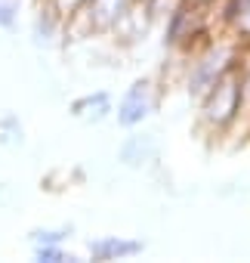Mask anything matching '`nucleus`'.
I'll return each instance as SVG.
<instances>
[{
	"label": "nucleus",
	"instance_id": "obj_13",
	"mask_svg": "<svg viewBox=\"0 0 250 263\" xmlns=\"http://www.w3.org/2000/svg\"><path fill=\"white\" fill-rule=\"evenodd\" d=\"M192 7H201V10H216L219 7V0H189Z\"/></svg>",
	"mask_w": 250,
	"mask_h": 263
},
{
	"label": "nucleus",
	"instance_id": "obj_4",
	"mask_svg": "<svg viewBox=\"0 0 250 263\" xmlns=\"http://www.w3.org/2000/svg\"><path fill=\"white\" fill-rule=\"evenodd\" d=\"M158 155H161L158 134H145V130L130 134L127 140L120 143V149H117V161H120L123 167H130V171H142V167L155 164Z\"/></svg>",
	"mask_w": 250,
	"mask_h": 263
},
{
	"label": "nucleus",
	"instance_id": "obj_11",
	"mask_svg": "<svg viewBox=\"0 0 250 263\" xmlns=\"http://www.w3.org/2000/svg\"><path fill=\"white\" fill-rule=\"evenodd\" d=\"M19 22V0H0V28L13 31Z\"/></svg>",
	"mask_w": 250,
	"mask_h": 263
},
{
	"label": "nucleus",
	"instance_id": "obj_14",
	"mask_svg": "<svg viewBox=\"0 0 250 263\" xmlns=\"http://www.w3.org/2000/svg\"><path fill=\"white\" fill-rule=\"evenodd\" d=\"M247 143H250V111H247Z\"/></svg>",
	"mask_w": 250,
	"mask_h": 263
},
{
	"label": "nucleus",
	"instance_id": "obj_1",
	"mask_svg": "<svg viewBox=\"0 0 250 263\" xmlns=\"http://www.w3.org/2000/svg\"><path fill=\"white\" fill-rule=\"evenodd\" d=\"M244 59V44L238 34L222 31L219 37L207 41L201 50H195L192 56H185V71H182V87L189 93L192 102H198L201 96H207L210 87H216L228 71H235Z\"/></svg>",
	"mask_w": 250,
	"mask_h": 263
},
{
	"label": "nucleus",
	"instance_id": "obj_8",
	"mask_svg": "<svg viewBox=\"0 0 250 263\" xmlns=\"http://www.w3.org/2000/svg\"><path fill=\"white\" fill-rule=\"evenodd\" d=\"M34 257L40 263H74V260H80L77 254L65 251L62 245H34Z\"/></svg>",
	"mask_w": 250,
	"mask_h": 263
},
{
	"label": "nucleus",
	"instance_id": "obj_9",
	"mask_svg": "<svg viewBox=\"0 0 250 263\" xmlns=\"http://www.w3.org/2000/svg\"><path fill=\"white\" fill-rule=\"evenodd\" d=\"M71 235V226H47V229H31V241L34 245H65V238Z\"/></svg>",
	"mask_w": 250,
	"mask_h": 263
},
{
	"label": "nucleus",
	"instance_id": "obj_2",
	"mask_svg": "<svg viewBox=\"0 0 250 263\" xmlns=\"http://www.w3.org/2000/svg\"><path fill=\"white\" fill-rule=\"evenodd\" d=\"M244 115H247V99H244L241 65H238L216 87H210L207 96L198 99V134L207 140H222L241 124Z\"/></svg>",
	"mask_w": 250,
	"mask_h": 263
},
{
	"label": "nucleus",
	"instance_id": "obj_5",
	"mask_svg": "<svg viewBox=\"0 0 250 263\" xmlns=\"http://www.w3.org/2000/svg\"><path fill=\"white\" fill-rule=\"evenodd\" d=\"M142 241L139 238H127V235H102V238H90L87 251L93 260L99 263H111V260H130L142 254Z\"/></svg>",
	"mask_w": 250,
	"mask_h": 263
},
{
	"label": "nucleus",
	"instance_id": "obj_3",
	"mask_svg": "<svg viewBox=\"0 0 250 263\" xmlns=\"http://www.w3.org/2000/svg\"><path fill=\"white\" fill-rule=\"evenodd\" d=\"M161 102V87L155 78H139L127 87V93L120 96L117 108H114V118H117V127L123 130H136L142 121H149L155 115Z\"/></svg>",
	"mask_w": 250,
	"mask_h": 263
},
{
	"label": "nucleus",
	"instance_id": "obj_10",
	"mask_svg": "<svg viewBox=\"0 0 250 263\" xmlns=\"http://www.w3.org/2000/svg\"><path fill=\"white\" fill-rule=\"evenodd\" d=\"M0 143H22V124L13 118V115H7V118H0Z\"/></svg>",
	"mask_w": 250,
	"mask_h": 263
},
{
	"label": "nucleus",
	"instance_id": "obj_12",
	"mask_svg": "<svg viewBox=\"0 0 250 263\" xmlns=\"http://www.w3.org/2000/svg\"><path fill=\"white\" fill-rule=\"evenodd\" d=\"M47 4H50V7H53V10H56V13L68 22L74 13H80V10L90 4V0H47Z\"/></svg>",
	"mask_w": 250,
	"mask_h": 263
},
{
	"label": "nucleus",
	"instance_id": "obj_6",
	"mask_svg": "<svg viewBox=\"0 0 250 263\" xmlns=\"http://www.w3.org/2000/svg\"><path fill=\"white\" fill-rule=\"evenodd\" d=\"M111 111H114V105H111V96H108L105 90L87 93V96H80V99L71 102V115L80 118V121H90V124H99V121L108 118Z\"/></svg>",
	"mask_w": 250,
	"mask_h": 263
},
{
	"label": "nucleus",
	"instance_id": "obj_7",
	"mask_svg": "<svg viewBox=\"0 0 250 263\" xmlns=\"http://www.w3.org/2000/svg\"><path fill=\"white\" fill-rule=\"evenodd\" d=\"M62 31H65V19L44 0L37 16H34V44L37 47H50V44H56V37Z\"/></svg>",
	"mask_w": 250,
	"mask_h": 263
}]
</instances>
